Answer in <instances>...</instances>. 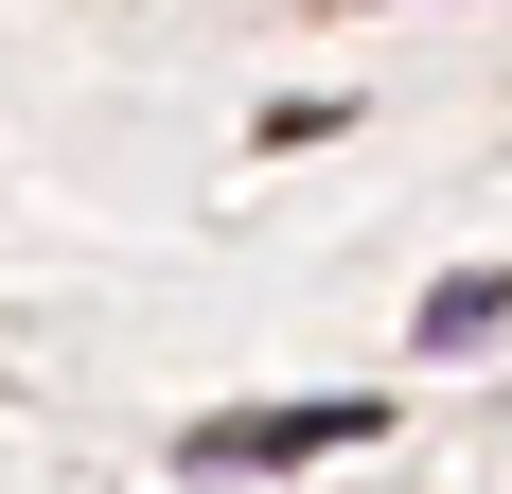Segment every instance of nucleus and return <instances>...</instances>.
Wrapping results in <instances>:
<instances>
[{
    "label": "nucleus",
    "mask_w": 512,
    "mask_h": 494,
    "mask_svg": "<svg viewBox=\"0 0 512 494\" xmlns=\"http://www.w3.org/2000/svg\"><path fill=\"white\" fill-rule=\"evenodd\" d=\"M389 406L371 389H336V406H212L195 442H177V477H265V459H354Z\"/></svg>",
    "instance_id": "1"
},
{
    "label": "nucleus",
    "mask_w": 512,
    "mask_h": 494,
    "mask_svg": "<svg viewBox=\"0 0 512 494\" xmlns=\"http://www.w3.org/2000/svg\"><path fill=\"white\" fill-rule=\"evenodd\" d=\"M512 318V265H460V283H424V353H477Z\"/></svg>",
    "instance_id": "2"
}]
</instances>
